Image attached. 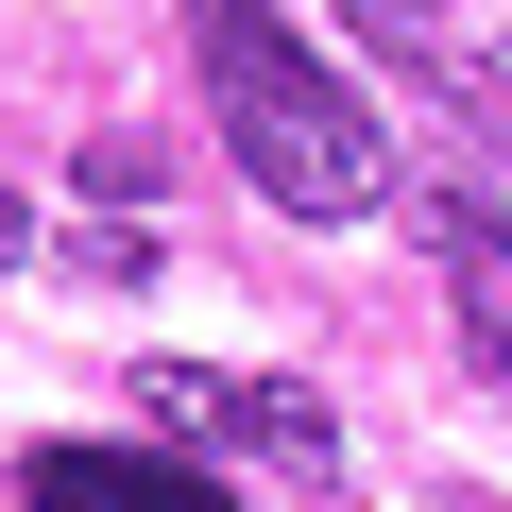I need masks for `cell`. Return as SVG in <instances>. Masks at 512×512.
Returning a JSON list of instances; mask_svg holds the SVG:
<instances>
[{
  "instance_id": "obj_1",
  "label": "cell",
  "mask_w": 512,
  "mask_h": 512,
  "mask_svg": "<svg viewBox=\"0 0 512 512\" xmlns=\"http://www.w3.org/2000/svg\"><path fill=\"white\" fill-rule=\"evenodd\" d=\"M188 35H205V86H222V154L274 188L291 222H376L393 205V137L376 103H342L256 0H188Z\"/></svg>"
},
{
  "instance_id": "obj_6",
  "label": "cell",
  "mask_w": 512,
  "mask_h": 512,
  "mask_svg": "<svg viewBox=\"0 0 512 512\" xmlns=\"http://www.w3.org/2000/svg\"><path fill=\"white\" fill-rule=\"evenodd\" d=\"M18 256H35V205H18V188H0V274H18Z\"/></svg>"
},
{
  "instance_id": "obj_7",
  "label": "cell",
  "mask_w": 512,
  "mask_h": 512,
  "mask_svg": "<svg viewBox=\"0 0 512 512\" xmlns=\"http://www.w3.org/2000/svg\"><path fill=\"white\" fill-rule=\"evenodd\" d=\"M495 86H512V35H495Z\"/></svg>"
},
{
  "instance_id": "obj_4",
  "label": "cell",
  "mask_w": 512,
  "mask_h": 512,
  "mask_svg": "<svg viewBox=\"0 0 512 512\" xmlns=\"http://www.w3.org/2000/svg\"><path fill=\"white\" fill-rule=\"evenodd\" d=\"M410 239H427V274L461 308H495V256H512V205L495 188H410Z\"/></svg>"
},
{
  "instance_id": "obj_3",
  "label": "cell",
  "mask_w": 512,
  "mask_h": 512,
  "mask_svg": "<svg viewBox=\"0 0 512 512\" xmlns=\"http://www.w3.org/2000/svg\"><path fill=\"white\" fill-rule=\"evenodd\" d=\"M18 495H35V512H222L188 461H137V444H35Z\"/></svg>"
},
{
  "instance_id": "obj_5",
  "label": "cell",
  "mask_w": 512,
  "mask_h": 512,
  "mask_svg": "<svg viewBox=\"0 0 512 512\" xmlns=\"http://www.w3.org/2000/svg\"><path fill=\"white\" fill-rule=\"evenodd\" d=\"M86 205L137 222V205H154V137H86Z\"/></svg>"
},
{
  "instance_id": "obj_2",
  "label": "cell",
  "mask_w": 512,
  "mask_h": 512,
  "mask_svg": "<svg viewBox=\"0 0 512 512\" xmlns=\"http://www.w3.org/2000/svg\"><path fill=\"white\" fill-rule=\"evenodd\" d=\"M342 35H359V52H393V69H410V86L444 103V120L512 137V86H495V52H478V35L444 18V0H342Z\"/></svg>"
}]
</instances>
